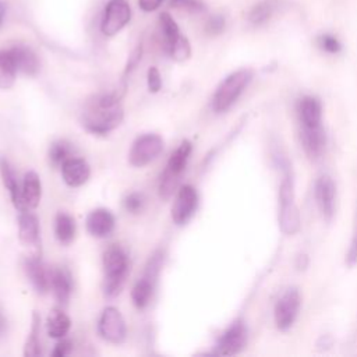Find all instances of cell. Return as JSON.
Wrapping results in <instances>:
<instances>
[{"label":"cell","instance_id":"cell-14","mask_svg":"<svg viewBox=\"0 0 357 357\" xmlns=\"http://www.w3.org/2000/svg\"><path fill=\"white\" fill-rule=\"evenodd\" d=\"M61 176L67 185L79 187L88 181L91 169L84 159L73 156L61 165Z\"/></svg>","mask_w":357,"mask_h":357},{"label":"cell","instance_id":"cell-19","mask_svg":"<svg viewBox=\"0 0 357 357\" xmlns=\"http://www.w3.org/2000/svg\"><path fill=\"white\" fill-rule=\"evenodd\" d=\"M17 71H21L26 75H35L39 71V60L33 50L26 46H14L8 49Z\"/></svg>","mask_w":357,"mask_h":357},{"label":"cell","instance_id":"cell-32","mask_svg":"<svg viewBox=\"0 0 357 357\" xmlns=\"http://www.w3.org/2000/svg\"><path fill=\"white\" fill-rule=\"evenodd\" d=\"M178 180H180V176H177V174L165 169V172L160 176V183H159V195H160V198L169 199L173 195V192H174V190L178 184Z\"/></svg>","mask_w":357,"mask_h":357},{"label":"cell","instance_id":"cell-17","mask_svg":"<svg viewBox=\"0 0 357 357\" xmlns=\"http://www.w3.org/2000/svg\"><path fill=\"white\" fill-rule=\"evenodd\" d=\"M300 141L304 152L308 158L317 159L325 146V132L322 126L319 127H301Z\"/></svg>","mask_w":357,"mask_h":357},{"label":"cell","instance_id":"cell-4","mask_svg":"<svg viewBox=\"0 0 357 357\" xmlns=\"http://www.w3.org/2000/svg\"><path fill=\"white\" fill-rule=\"evenodd\" d=\"M283 167V177L279 185V225L284 234H294L300 230V213L294 202V184L290 170L286 165Z\"/></svg>","mask_w":357,"mask_h":357},{"label":"cell","instance_id":"cell-21","mask_svg":"<svg viewBox=\"0 0 357 357\" xmlns=\"http://www.w3.org/2000/svg\"><path fill=\"white\" fill-rule=\"evenodd\" d=\"M70 326H71V321L61 310L54 308L47 315L46 329H47V335L50 337L63 339L68 333Z\"/></svg>","mask_w":357,"mask_h":357},{"label":"cell","instance_id":"cell-8","mask_svg":"<svg viewBox=\"0 0 357 357\" xmlns=\"http://www.w3.org/2000/svg\"><path fill=\"white\" fill-rule=\"evenodd\" d=\"M247 344V326L243 321L233 322L219 337L215 354L233 356L240 353Z\"/></svg>","mask_w":357,"mask_h":357},{"label":"cell","instance_id":"cell-25","mask_svg":"<svg viewBox=\"0 0 357 357\" xmlns=\"http://www.w3.org/2000/svg\"><path fill=\"white\" fill-rule=\"evenodd\" d=\"M191 151H192L191 142L183 141L178 145V148L170 155V158L167 160V165H166V170H169V172H172L177 176H181V173L184 172L185 165L188 162V158L191 155Z\"/></svg>","mask_w":357,"mask_h":357},{"label":"cell","instance_id":"cell-13","mask_svg":"<svg viewBox=\"0 0 357 357\" xmlns=\"http://www.w3.org/2000/svg\"><path fill=\"white\" fill-rule=\"evenodd\" d=\"M39 220L38 218L29 212L28 209L20 211L18 216V238L21 244L26 248H35L38 251L39 247Z\"/></svg>","mask_w":357,"mask_h":357},{"label":"cell","instance_id":"cell-41","mask_svg":"<svg viewBox=\"0 0 357 357\" xmlns=\"http://www.w3.org/2000/svg\"><path fill=\"white\" fill-rule=\"evenodd\" d=\"M357 262V233L351 241V245L349 248V252H347V264L349 265H354Z\"/></svg>","mask_w":357,"mask_h":357},{"label":"cell","instance_id":"cell-1","mask_svg":"<svg viewBox=\"0 0 357 357\" xmlns=\"http://www.w3.org/2000/svg\"><path fill=\"white\" fill-rule=\"evenodd\" d=\"M117 92L96 95L85 103L82 124L93 134H106L114 130L124 117Z\"/></svg>","mask_w":357,"mask_h":357},{"label":"cell","instance_id":"cell-7","mask_svg":"<svg viewBox=\"0 0 357 357\" xmlns=\"http://www.w3.org/2000/svg\"><path fill=\"white\" fill-rule=\"evenodd\" d=\"M300 293L296 287L287 289L275 305V324L278 329L287 331L296 321L300 310Z\"/></svg>","mask_w":357,"mask_h":357},{"label":"cell","instance_id":"cell-12","mask_svg":"<svg viewBox=\"0 0 357 357\" xmlns=\"http://www.w3.org/2000/svg\"><path fill=\"white\" fill-rule=\"evenodd\" d=\"M25 271L38 293L45 294L50 290L53 271L45 265V262L40 259L39 255H31L26 258Z\"/></svg>","mask_w":357,"mask_h":357},{"label":"cell","instance_id":"cell-23","mask_svg":"<svg viewBox=\"0 0 357 357\" xmlns=\"http://www.w3.org/2000/svg\"><path fill=\"white\" fill-rule=\"evenodd\" d=\"M153 286H155V279L146 275H144L139 280H137L131 291V298L137 308H145L149 304L153 293Z\"/></svg>","mask_w":357,"mask_h":357},{"label":"cell","instance_id":"cell-27","mask_svg":"<svg viewBox=\"0 0 357 357\" xmlns=\"http://www.w3.org/2000/svg\"><path fill=\"white\" fill-rule=\"evenodd\" d=\"M17 67L8 50H0V88L8 89L14 85Z\"/></svg>","mask_w":357,"mask_h":357},{"label":"cell","instance_id":"cell-11","mask_svg":"<svg viewBox=\"0 0 357 357\" xmlns=\"http://www.w3.org/2000/svg\"><path fill=\"white\" fill-rule=\"evenodd\" d=\"M314 195H315V201H317L321 215L329 220L333 216V211H335L336 187H335L333 180L326 174L321 176L315 181Z\"/></svg>","mask_w":357,"mask_h":357},{"label":"cell","instance_id":"cell-33","mask_svg":"<svg viewBox=\"0 0 357 357\" xmlns=\"http://www.w3.org/2000/svg\"><path fill=\"white\" fill-rule=\"evenodd\" d=\"M317 43L319 46V49H322L326 53L331 54H336L342 50V43L339 42V39L335 35L331 33H322L318 36Z\"/></svg>","mask_w":357,"mask_h":357},{"label":"cell","instance_id":"cell-22","mask_svg":"<svg viewBox=\"0 0 357 357\" xmlns=\"http://www.w3.org/2000/svg\"><path fill=\"white\" fill-rule=\"evenodd\" d=\"M56 300L61 304H66L71 296V280L70 275L63 269H54L52 272V286Z\"/></svg>","mask_w":357,"mask_h":357},{"label":"cell","instance_id":"cell-37","mask_svg":"<svg viewBox=\"0 0 357 357\" xmlns=\"http://www.w3.org/2000/svg\"><path fill=\"white\" fill-rule=\"evenodd\" d=\"M205 29L211 35H218L225 29V18L222 15H212L206 21Z\"/></svg>","mask_w":357,"mask_h":357},{"label":"cell","instance_id":"cell-39","mask_svg":"<svg viewBox=\"0 0 357 357\" xmlns=\"http://www.w3.org/2000/svg\"><path fill=\"white\" fill-rule=\"evenodd\" d=\"M70 350H71V342H68V340H61V342H59L57 344H56V347H54V350H53V356L54 357H64V356H67L68 353H70Z\"/></svg>","mask_w":357,"mask_h":357},{"label":"cell","instance_id":"cell-29","mask_svg":"<svg viewBox=\"0 0 357 357\" xmlns=\"http://www.w3.org/2000/svg\"><path fill=\"white\" fill-rule=\"evenodd\" d=\"M73 145L67 141H56L49 148V159L54 166H61L67 159L73 158Z\"/></svg>","mask_w":357,"mask_h":357},{"label":"cell","instance_id":"cell-5","mask_svg":"<svg viewBox=\"0 0 357 357\" xmlns=\"http://www.w3.org/2000/svg\"><path fill=\"white\" fill-rule=\"evenodd\" d=\"M163 149V139L158 134H144L138 137L128 153V162L134 167H142L155 160Z\"/></svg>","mask_w":357,"mask_h":357},{"label":"cell","instance_id":"cell-40","mask_svg":"<svg viewBox=\"0 0 357 357\" xmlns=\"http://www.w3.org/2000/svg\"><path fill=\"white\" fill-rule=\"evenodd\" d=\"M163 3V0H138V6L142 11H155L156 8L160 7V4Z\"/></svg>","mask_w":357,"mask_h":357},{"label":"cell","instance_id":"cell-28","mask_svg":"<svg viewBox=\"0 0 357 357\" xmlns=\"http://www.w3.org/2000/svg\"><path fill=\"white\" fill-rule=\"evenodd\" d=\"M278 7V1L276 0H262L259 3H257L248 13V21L252 25H261L264 22H266L272 14L275 13Z\"/></svg>","mask_w":357,"mask_h":357},{"label":"cell","instance_id":"cell-26","mask_svg":"<svg viewBox=\"0 0 357 357\" xmlns=\"http://www.w3.org/2000/svg\"><path fill=\"white\" fill-rule=\"evenodd\" d=\"M159 29H160V38H162V46L165 52L172 46V43L181 35L178 25L173 20V17L169 13H162L159 15Z\"/></svg>","mask_w":357,"mask_h":357},{"label":"cell","instance_id":"cell-42","mask_svg":"<svg viewBox=\"0 0 357 357\" xmlns=\"http://www.w3.org/2000/svg\"><path fill=\"white\" fill-rule=\"evenodd\" d=\"M6 328H7L6 319H4V317H3V315H1V312H0V337L4 335V332H6Z\"/></svg>","mask_w":357,"mask_h":357},{"label":"cell","instance_id":"cell-3","mask_svg":"<svg viewBox=\"0 0 357 357\" xmlns=\"http://www.w3.org/2000/svg\"><path fill=\"white\" fill-rule=\"evenodd\" d=\"M252 79V71L241 68L227 75L216 88L212 98V109L216 113L229 110Z\"/></svg>","mask_w":357,"mask_h":357},{"label":"cell","instance_id":"cell-43","mask_svg":"<svg viewBox=\"0 0 357 357\" xmlns=\"http://www.w3.org/2000/svg\"><path fill=\"white\" fill-rule=\"evenodd\" d=\"M4 13H6V7H4V4L0 1V25H1V22H3Z\"/></svg>","mask_w":357,"mask_h":357},{"label":"cell","instance_id":"cell-34","mask_svg":"<svg viewBox=\"0 0 357 357\" xmlns=\"http://www.w3.org/2000/svg\"><path fill=\"white\" fill-rule=\"evenodd\" d=\"M169 4L176 8L185 10L188 13H202L205 11V4L199 0H170Z\"/></svg>","mask_w":357,"mask_h":357},{"label":"cell","instance_id":"cell-38","mask_svg":"<svg viewBox=\"0 0 357 357\" xmlns=\"http://www.w3.org/2000/svg\"><path fill=\"white\" fill-rule=\"evenodd\" d=\"M141 54H142V46L138 45V46L132 50V53H131V56H130V59H128L127 67H126V70H124V75L130 74V73L135 68V66H137L138 61L141 60Z\"/></svg>","mask_w":357,"mask_h":357},{"label":"cell","instance_id":"cell-15","mask_svg":"<svg viewBox=\"0 0 357 357\" xmlns=\"http://www.w3.org/2000/svg\"><path fill=\"white\" fill-rule=\"evenodd\" d=\"M114 229V216L105 208H98L89 212L86 216V230L91 236L103 238L109 236Z\"/></svg>","mask_w":357,"mask_h":357},{"label":"cell","instance_id":"cell-36","mask_svg":"<svg viewBox=\"0 0 357 357\" xmlns=\"http://www.w3.org/2000/svg\"><path fill=\"white\" fill-rule=\"evenodd\" d=\"M146 81H148V89L152 93H156L160 91L162 88V78H160V73L156 67H151L148 70V75H146Z\"/></svg>","mask_w":357,"mask_h":357},{"label":"cell","instance_id":"cell-31","mask_svg":"<svg viewBox=\"0 0 357 357\" xmlns=\"http://www.w3.org/2000/svg\"><path fill=\"white\" fill-rule=\"evenodd\" d=\"M38 333H39V317H38V314H33L32 329H31L29 337L26 339L25 349H24V354L26 357H36L40 354V343L38 339Z\"/></svg>","mask_w":357,"mask_h":357},{"label":"cell","instance_id":"cell-24","mask_svg":"<svg viewBox=\"0 0 357 357\" xmlns=\"http://www.w3.org/2000/svg\"><path fill=\"white\" fill-rule=\"evenodd\" d=\"M54 234L61 244H70L75 236V222L66 212H59L54 220Z\"/></svg>","mask_w":357,"mask_h":357},{"label":"cell","instance_id":"cell-10","mask_svg":"<svg viewBox=\"0 0 357 357\" xmlns=\"http://www.w3.org/2000/svg\"><path fill=\"white\" fill-rule=\"evenodd\" d=\"M198 205L197 190L191 185H184L178 190L172 206V219L176 225L187 223L194 215Z\"/></svg>","mask_w":357,"mask_h":357},{"label":"cell","instance_id":"cell-16","mask_svg":"<svg viewBox=\"0 0 357 357\" xmlns=\"http://www.w3.org/2000/svg\"><path fill=\"white\" fill-rule=\"evenodd\" d=\"M298 120L301 127H319L322 126V106L314 96H304L298 102Z\"/></svg>","mask_w":357,"mask_h":357},{"label":"cell","instance_id":"cell-6","mask_svg":"<svg viewBox=\"0 0 357 357\" xmlns=\"http://www.w3.org/2000/svg\"><path fill=\"white\" fill-rule=\"evenodd\" d=\"M131 20V7L126 0H110L103 11L100 31L106 36L120 32Z\"/></svg>","mask_w":357,"mask_h":357},{"label":"cell","instance_id":"cell-35","mask_svg":"<svg viewBox=\"0 0 357 357\" xmlns=\"http://www.w3.org/2000/svg\"><path fill=\"white\" fill-rule=\"evenodd\" d=\"M124 208L131 212V213H138L142 211L144 208V204H145V199L142 197V194L139 192H131L128 194L126 198H124Z\"/></svg>","mask_w":357,"mask_h":357},{"label":"cell","instance_id":"cell-9","mask_svg":"<svg viewBox=\"0 0 357 357\" xmlns=\"http://www.w3.org/2000/svg\"><path fill=\"white\" fill-rule=\"evenodd\" d=\"M98 329L100 336L110 343H121L126 337V322L120 311L114 307H106L99 318Z\"/></svg>","mask_w":357,"mask_h":357},{"label":"cell","instance_id":"cell-2","mask_svg":"<svg viewBox=\"0 0 357 357\" xmlns=\"http://www.w3.org/2000/svg\"><path fill=\"white\" fill-rule=\"evenodd\" d=\"M103 271L105 294L107 297H114L120 293L128 273V258L121 247L112 245L105 251Z\"/></svg>","mask_w":357,"mask_h":357},{"label":"cell","instance_id":"cell-30","mask_svg":"<svg viewBox=\"0 0 357 357\" xmlns=\"http://www.w3.org/2000/svg\"><path fill=\"white\" fill-rule=\"evenodd\" d=\"M174 61H185L191 56V46L184 35H180L166 52Z\"/></svg>","mask_w":357,"mask_h":357},{"label":"cell","instance_id":"cell-18","mask_svg":"<svg viewBox=\"0 0 357 357\" xmlns=\"http://www.w3.org/2000/svg\"><path fill=\"white\" fill-rule=\"evenodd\" d=\"M21 197L24 209H35L42 197V184L40 178L35 172H28L24 176L22 187H21Z\"/></svg>","mask_w":357,"mask_h":357},{"label":"cell","instance_id":"cell-20","mask_svg":"<svg viewBox=\"0 0 357 357\" xmlns=\"http://www.w3.org/2000/svg\"><path fill=\"white\" fill-rule=\"evenodd\" d=\"M0 174L3 178V184L4 187L8 190L10 198L14 204V206L20 211H24V205H22V197H21V188L18 184V180L15 177V173L13 170V167L10 166L8 160L1 158L0 159Z\"/></svg>","mask_w":357,"mask_h":357}]
</instances>
